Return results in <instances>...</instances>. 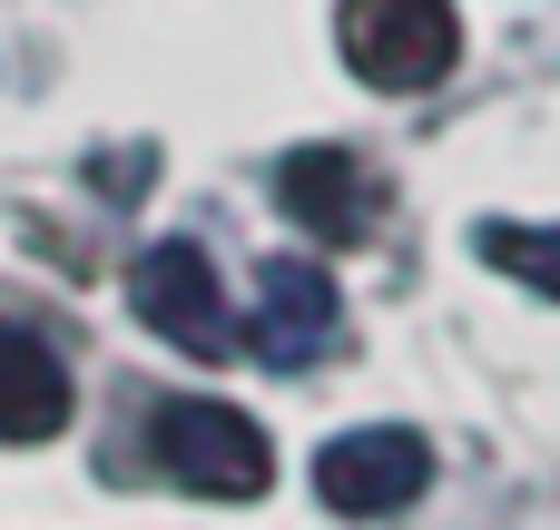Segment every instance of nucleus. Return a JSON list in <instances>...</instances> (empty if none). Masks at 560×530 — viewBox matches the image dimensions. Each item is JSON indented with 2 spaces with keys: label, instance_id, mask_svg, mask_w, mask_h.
Listing matches in <instances>:
<instances>
[{
  "label": "nucleus",
  "instance_id": "f257e3e1",
  "mask_svg": "<svg viewBox=\"0 0 560 530\" xmlns=\"http://www.w3.org/2000/svg\"><path fill=\"white\" fill-rule=\"evenodd\" d=\"M335 39H345V69L364 89L413 98V89H433L453 69L463 20H453V0H345L335 10Z\"/></svg>",
  "mask_w": 560,
  "mask_h": 530
},
{
  "label": "nucleus",
  "instance_id": "f03ea898",
  "mask_svg": "<svg viewBox=\"0 0 560 530\" xmlns=\"http://www.w3.org/2000/svg\"><path fill=\"white\" fill-rule=\"evenodd\" d=\"M158 462H167V482H187V492H207V502H256L266 472H276L266 433H256L236 403H207V393H187V403L158 413Z\"/></svg>",
  "mask_w": 560,
  "mask_h": 530
},
{
  "label": "nucleus",
  "instance_id": "7ed1b4c3",
  "mask_svg": "<svg viewBox=\"0 0 560 530\" xmlns=\"http://www.w3.org/2000/svg\"><path fill=\"white\" fill-rule=\"evenodd\" d=\"M128 305H138V325H158L167 344H187V354H236V315H226V295H217V275H207V256L187 246V236H158L138 266H128Z\"/></svg>",
  "mask_w": 560,
  "mask_h": 530
},
{
  "label": "nucleus",
  "instance_id": "20e7f679",
  "mask_svg": "<svg viewBox=\"0 0 560 530\" xmlns=\"http://www.w3.org/2000/svg\"><path fill=\"white\" fill-rule=\"evenodd\" d=\"M423 482H433V452H423V433H404V423H374V433H345V443L315 452V492H325V511H345V521H384V511H404Z\"/></svg>",
  "mask_w": 560,
  "mask_h": 530
},
{
  "label": "nucleus",
  "instance_id": "39448f33",
  "mask_svg": "<svg viewBox=\"0 0 560 530\" xmlns=\"http://www.w3.org/2000/svg\"><path fill=\"white\" fill-rule=\"evenodd\" d=\"M325 334H335V275L305 266V256H276L266 285H256V325H246V344H256L266 364L295 374V364L325 354Z\"/></svg>",
  "mask_w": 560,
  "mask_h": 530
},
{
  "label": "nucleus",
  "instance_id": "423d86ee",
  "mask_svg": "<svg viewBox=\"0 0 560 530\" xmlns=\"http://www.w3.org/2000/svg\"><path fill=\"white\" fill-rule=\"evenodd\" d=\"M276 197H285V216L305 226V236H325V246H354L364 236V167L345 157V148H295L285 167H276Z\"/></svg>",
  "mask_w": 560,
  "mask_h": 530
},
{
  "label": "nucleus",
  "instance_id": "0eeeda50",
  "mask_svg": "<svg viewBox=\"0 0 560 530\" xmlns=\"http://www.w3.org/2000/svg\"><path fill=\"white\" fill-rule=\"evenodd\" d=\"M69 423V364L0 315V443H49Z\"/></svg>",
  "mask_w": 560,
  "mask_h": 530
},
{
  "label": "nucleus",
  "instance_id": "6e6552de",
  "mask_svg": "<svg viewBox=\"0 0 560 530\" xmlns=\"http://www.w3.org/2000/svg\"><path fill=\"white\" fill-rule=\"evenodd\" d=\"M472 246H482V266L522 275L532 295H560V226H522V216H492Z\"/></svg>",
  "mask_w": 560,
  "mask_h": 530
}]
</instances>
